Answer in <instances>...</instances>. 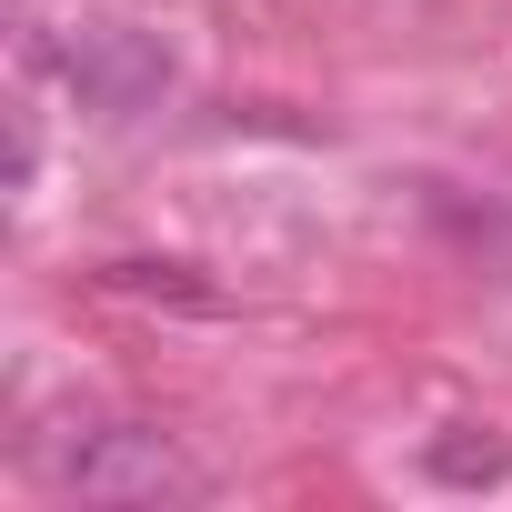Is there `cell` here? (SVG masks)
I'll return each instance as SVG.
<instances>
[{
  "label": "cell",
  "mask_w": 512,
  "mask_h": 512,
  "mask_svg": "<svg viewBox=\"0 0 512 512\" xmlns=\"http://www.w3.org/2000/svg\"><path fill=\"white\" fill-rule=\"evenodd\" d=\"M41 482L81 492V502H181V492H201L191 452L151 422H71L61 442H41Z\"/></svg>",
  "instance_id": "obj_2"
},
{
  "label": "cell",
  "mask_w": 512,
  "mask_h": 512,
  "mask_svg": "<svg viewBox=\"0 0 512 512\" xmlns=\"http://www.w3.org/2000/svg\"><path fill=\"white\" fill-rule=\"evenodd\" d=\"M422 472L432 482H502L512 472V442L502 432H442V442H422Z\"/></svg>",
  "instance_id": "obj_3"
},
{
  "label": "cell",
  "mask_w": 512,
  "mask_h": 512,
  "mask_svg": "<svg viewBox=\"0 0 512 512\" xmlns=\"http://www.w3.org/2000/svg\"><path fill=\"white\" fill-rule=\"evenodd\" d=\"M31 61L61 71V91H71L81 111H101V121H131V111H151V101L171 91V41L141 31V21H101V11L31 31Z\"/></svg>",
  "instance_id": "obj_1"
},
{
  "label": "cell",
  "mask_w": 512,
  "mask_h": 512,
  "mask_svg": "<svg viewBox=\"0 0 512 512\" xmlns=\"http://www.w3.org/2000/svg\"><path fill=\"white\" fill-rule=\"evenodd\" d=\"M111 292H141V302H191V312H211V292H201L191 272H171V262H111Z\"/></svg>",
  "instance_id": "obj_4"
}]
</instances>
